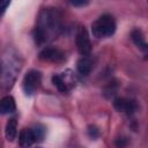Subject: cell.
<instances>
[{
    "label": "cell",
    "instance_id": "277c9868",
    "mask_svg": "<svg viewBox=\"0 0 148 148\" xmlns=\"http://www.w3.org/2000/svg\"><path fill=\"white\" fill-rule=\"evenodd\" d=\"M40 82H42V74L40 72L38 71H35V69H31L29 71L24 77H23V81H22V88H23V91L25 92V95H34L39 86H40Z\"/></svg>",
    "mask_w": 148,
    "mask_h": 148
},
{
    "label": "cell",
    "instance_id": "ba28073f",
    "mask_svg": "<svg viewBox=\"0 0 148 148\" xmlns=\"http://www.w3.org/2000/svg\"><path fill=\"white\" fill-rule=\"evenodd\" d=\"M67 73V72H66ZM66 73H62V74H54L52 76V82L53 84L58 88L59 91L61 92H67L74 84V80H73V76L72 74H66Z\"/></svg>",
    "mask_w": 148,
    "mask_h": 148
},
{
    "label": "cell",
    "instance_id": "9a60e30c",
    "mask_svg": "<svg viewBox=\"0 0 148 148\" xmlns=\"http://www.w3.org/2000/svg\"><path fill=\"white\" fill-rule=\"evenodd\" d=\"M88 135H89L91 139H96V138H98V135H99V130H98L96 126L90 125V126L88 127Z\"/></svg>",
    "mask_w": 148,
    "mask_h": 148
},
{
    "label": "cell",
    "instance_id": "52a82bcc",
    "mask_svg": "<svg viewBox=\"0 0 148 148\" xmlns=\"http://www.w3.org/2000/svg\"><path fill=\"white\" fill-rule=\"evenodd\" d=\"M39 59L49 62H62L66 59V56L57 47H45L39 52Z\"/></svg>",
    "mask_w": 148,
    "mask_h": 148
},
{
    "label": "cell",
    "instance_id": "30bf717a",
    "mask_svg": "<svg viewBox=\"0 0 148 148\" xmlns=\"http://www.w3.org/2000/svg\"><path fill=\"white\" fill-rule=\"evenodd\" d=\"M92 67H94V62L89 58V56H82L77 60L76 68H77V72L82 75H89L90 72L92 71Z\"/></svg>",
    "mask_w": 148,
    "mask_h": 148
},
{
    "label": "cell",
    "instance_id": "8fae6325",
    "mask_svg": "<svg viewBox=\"0 0 148 148\" xmlns=\"http://www.w3.org/2000/svg\"><path fill=\"white\" fill-rule=\"evenodd\" d=\"M16 109V104H15V99L13 98V96L7 95L5 97H2L1 103H0V112L1 114H7V113H12L14 112Z\"/></svg>",
    "mask_w": 148,
    "mask_h": 148
},
{
    "label": "cell",
    "instance_id": "e0dca14e",
    "mask_svg": "<svg viewBox=\"0 0 148 148\" xmlns=\"http://www.w3.org/2000/svg\"><path fill=\"white\" fill-rule=\"evenodd\" d=\"M0 3H1V15H3L6 9H7V7L10 3V0H0Z\"/></svg>",
    "mask_w": 148,
    "mask_h": 148
},
{
    "label": "cell",
    "instance_id": "5bb4252c",
    "mask_svg": "<svg viewBox=\"0 0 148 148\" xmlns=\"http://www.w3.org/2000/svg\"><path fill=\"white\" fill-rule=\"evenodd\" d=\"M32 130H34V133H35V136H36L37 142H38V141H42V140L44 139V136H45V127H44L43 125L38 124V125H36Z\"/></svg>",
    "mask_w": 148,
    "mask_h": 148
},
{
    "label": "cell",
    "instance_id": "5b68a950",
    "mask_svg": "<svg viewBox=\"0 0 148 148\" xmlns=\"http://www.w3.org/2000/svg\"><path fill=\"white\" fill-rule=\"evenodd\" d=\"M76 46L81 56H90L91 43H90L88 31L84 27H80L76 32Z\"/></svg>",
    "mask_w": 148,
    "mask_h": 148
},
{
    "label": "cell",
    "instance_id": "8992f818",
    "mask_svg": "<svg viewBox=\"0 0 148 148\" xmlns=\"http://www.w3.org/2000/svg\"><path fill=\"white\" fill-rule=\"evenodd\" d=\"M113 106L117 111L126 113V114H133L138 110V103L132 98L126 97H117L113 101Z\"/></svg>",
    "mask_w": 148,
    "mask_h": 148
},
{
    "label": "cell",
    "instance_id": "2e32d148",
    "mask_svg": "<svg viewBox=\"0 0 148 148\" xmlns=\"http://www.w3.org/2000/svg\"><path fill=\"white\" fill-rule=\"evenodd\" d=\"M73 7H84L89 3V0H67Z\"/></svg>",
    "mask_w": 148,
    "mask_h": 148
},
{
    "label": "cell",
    "instance_id": "3957f363",
    "mask_svg": "<svg viewBox=\"0 0 148 148\" xmlns=\"http://www.w3.org/2000/svg\"><path fill=\"white\" fill-rule=\"evenodd\" d=\"M116 20L110 14L101 15L91 24V32L96 38H106L114 34L116 31Z\"/></svg>",
    "mask_w": 148,
    "mask_h": 148
},
{
    "label": "cell",
    "instance_id": "7c38bea8",
    "mask_svg": "<svg viewBox=\"0 0 148 148\" xmlns=\"http://www.w3.org/2000/svg\"><path fill=\"white\" fill-rule=\"evenodd\" d=\"M131 38L133 40V43L142 51H148V44L145 40V37L142 35V32L139 29H134L131 32Z\"/></svg>",
    "mask_w": 148,
    "mask_h": 148
},
{
    "label": "cell",
    "instance_id": "9c48e42d",
    "mask_svg": "<svg viewBox=\"0 0 148 148\" xmlns=\"http://www.w3.org/2000/svg\"><path fill=\"white\" fill-rule=\"evenodd\" d=\"M37 142L32 128H23L18 134V145L21 147H30Z\"/></svg>",
    "mask_w": 148,
    "mask_h": 148
},
{
    "label": "cell",
    "instance_id": "6da1fadb",
    "mask_svg": "<svg viewBox=\"0 0 148 148\" xmlns=\"http://www.w3.org/2000/svg\"><path fill=\"white\" fill-rule=\"evenodd\" d=\"M61 16L58 10L52 8L43 9L37 18L34 30V38L37 45H43L60 34Z\"/></svg>",
    "mask_w": 148,
    "mask_h": 148
},
{
    "label": "cell",
    "instance_id": "4fadbf2b",
    "mask_svg": "<svg viewBox=\"0 0 148 148\" xmlns=\"http://www.w3.org/2000/svg\"><path fill=\"white\" fill-rule=\"evenodd\" d=\"M17 135V121L15 118H10L5 128V136L8 141H13Z\"/></svg>",
    "mask_w": 148,
    "mask_h": 148
},
{
    "label": "cell",
    "instance_id": "7a4b0ae2",
    "mask_svg": "<svg viewBox=\"0 0 148 148\" xmlns=\"http://www.w3.org/2000/svg\"><path fill=\"white\" fill-rule=\"evenodd\" d=\"M20 69V57H17V54L9 49L5 51L1 59V83L5 89L12 88Z\"/></svg>",
    "mask_w": 148,
    "mask_h": 148
}]
</instances>
